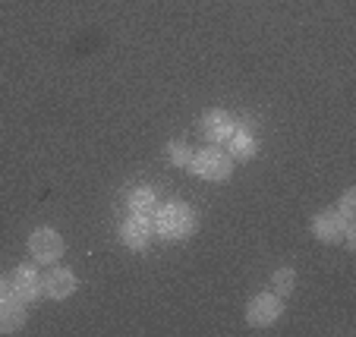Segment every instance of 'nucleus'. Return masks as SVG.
Here are the masks:
<instances>
[{"mask_svg": "<svg viewBox=\"0 0 356 337\" xmlns=\"http://www.w3.org/2000/svg\"><path fill=\"white\" fill-rule=\"evenodd\" d=\"M152 227H155V233L161 236V240H186L189 233L195 230V215L189 205L183 202H164L155 208V215H152Z\"/></svg>", "mask_w": 356, "mask_h": 337, "instance_id": "obj_1", "label": "nucleus"}, {"mask_svg": "<svg viewBox=\"0 0 356 337\" xmlns=\"http://www.w3.org/2000/svg\"><path fill=\"white\" fill-rule=\"evenodd\" d=\"M230 167H234L230 155H224V151H218V149H202L189 158V170H193L195 176H202V180H215V183L227 180Z\"/></svg>", "mask_w": 356, "mask_h": 337, "instance_id": "obj_2", "label": "nucleus"}, {"mask_svg": "<svg viewBox=\"0 0 356 337\" xmlns=\"http://www.w3.org/2000/svg\"><path fill=\"white\" fill-rule=\"evenodd\" d=\"M29 252H32L35 262L41 265H54L63 256V236L51 227H38L29 236Z\"/></svg>", "mask_w": 356, "mask_h": 337, "instance_id": "obj_3", "label": "nucleus"}, {"mask_svg": "<svg viewBox=\"0 0 356 337\" xmlns=\"http://www.w3.org/2000/svg\"><path fill=\"white\" fill-rule=\"evenodd\" d=\"M284 312V303L277 293H262V297H252L246 306V322L252 328H265V324H275Z\"/></svg>", "mask_w": 356, "mask_h": 337, "instance_id": "obj_4", "label": "nucleus"}, {"mask_svg": "<svg viewBox=\"0 0 356 337\" xmlns=\"http://www.w3.org/2000/svg\"><path fill=\"white\" fill-rule=\"evenodd\" d=\"M7 287L19 303H35V299L41 297V274L35 268H29V265H19V268L10 274Z\"/></svg>", "mask_w": 356, "mask_h": 337, "instance_id": "obj_5", "label": "nucleus"}, {"mask_svg": "<svg viewBox=\"0 0 356 337\" xmlns=\"http://www.w3.org/2000/svg\"><path fill=\"white\" fill-rule=\"evenodd\" d=\"M152 233H155V227H152V217L145 215H133L120 224V243L129 249H145L152 243Z\"/></svg>", "mask_w": 356, "mask_h": 337, "instance_id": "obj_6", "label": "nucleus"}, {"mask_svg": "<svg viewBox=\"0 0 356 337\" xmlns=\"http://www.w3.org/2000/svg\"><path fill=\"white\" fill-rule=\"evenodd\" d=\"M312 233L322 243H337L341 236H347V243H353V230L343 227V221L337 217V211H322L312 217Z\"/></svg>", "mask_w": 356, "mask_h": 337, "instance_id": "obj_7", "label": "nucleus"}, {"mask_svg": "<svg viewBox=\"0 0 356 337\" xmlns=\"http://www.w3.org/2000/svg\"><path fill=\"white\" fill-rule=\"evenodd\" d=\"M73 290H76V277L70 268H54L51 265V271L41 274V293H47L51 299H67L73 297Z\"/></svg>", "mask_w": 356, "mask_h": 337, "instance_id": "obj_8", "label": "nucleus"}, {"mask_svg": "<svg viewBox=\"0 0 356 337\" xmlns=\"http://www.w3.org/2000/svg\"><path fill=\"white\" fill-rule=\"evenodd\" d=\"M234 117L227 114V110L215 108V110H205V117H202V135L209 142H227L230 135H234Z\"/></svg>", "mask_w": 356, "mask_h": 337, "instance_id": "obj_9", "label": "nucleus"}, {"mask_svg": "<svg viewBox=\"0 0 356 337\" xmlns=\"http://www.w3.org/2000/svg\"><path fill=\"white\" fill-rule=\"evenodd\" d=\"M26 322V303L7 293V297H0V334H16Z\"/></svg>", "mask_w": 356, "mask_h": 337, "instance_id": "obj_10", "label": "nucleus"}, {"mask_svg": "<svg viewBox=\"0 0 356 337\" xmlns=\"http://www.w3.org/2000/svg\"><path fill=\"white\" fill-rule=\"evenodd\" d=\"M127 205L133 215H145L152 217L158 208V196H155V189H148V186H136L129 189V196H127Z\"/></svg>", "mask_w": 356, "mask_h": 337, "instance_id": "obj_11", "label": "nucleus"}, {"mask_svg": "<svg viewBox=\"0 0 356 337\" xmlns=\"http://www.w3.org/2000/svg\"><path fill=\"white\" fill-rule=\"evenodd\" d=\"M230 151H234V158H252L256 155V139H252V135L249 133H240V129H234V135H230Z\"/></svg>", "mask_w": 356, "mask_h": 337, "instance_id": "obj_12", "label": "nucleus"}, {"mask_svg": "<svg viewBox=\"0 0 356 337\" xmlns=\"http://www.w3.org/2000/svg\"><path fill=\"white\" fill-rule=\"evenodd\" d=\"M189 158H193L189 145H183V142H170L168 145V161L174 164V167H189Z\"/></svg>", "mask_w": 356, "mask_h": 337, "instance_id": "obj_13", "label": "nucleus"}, {"mask_svg": "<svg viewBox=\"0 0 356 337\" xmlns=\"http://www.w3.org/2000/svg\"><path fill=\"white\" fill-rule=\"evenodd\" d=\"M293 271H290V268H277L275 271V277H271V281H275V293H277V297H287V293L290 290H293Z\"/></svg>", "mask_w": 356, "mask_h": 337, "instance_id": "obj_14", "label": "nucleus"}, {"mask_svg": "<svg viewBox=\"0 0 356 337\" xmlns=\"http://www.w3.org/2000/svg\"><path fill=\"white\" fill-rule=\"evenodd\" d=\"M7 293H10V287H7L3 281H0V297H7Z\"/></svg>", "mask_w": 356, "mask_h": 337, "instance_id": "obj_15", "label": "nucleus"}]
</instances>
